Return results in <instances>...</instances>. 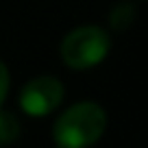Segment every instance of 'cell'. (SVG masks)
<instances>
[{"label":"cell","instance_id":"obj_6","mask_svg":"<svg viewBox=\"0 0 148 148\" xmlns=\"http://www.w3.org/2000/svg\"><path fill=\"white\" fill-rule=\"evenodd\" d=\"M7 89H9V72L2 63H0V102L5 100L7 96Z\"/></svg>","mask_w":148,"mask_h":148},{"label":"cell","instance_id":"obj_3","mask_svg":"<svg viewBox=\"0 0 148 148\" xmlns=\"http://www.w3.org/2000/svg\"><path fill=\"white\" fill-rule=\"evenodd\" d=\"M63 85L55 76H37L24 85L20 94V105L28 116H46L55 111L63 100Z\"/></svg>","mask_w":148,"mask_h":148},{"label":"cell","instance_id":"obj_5","mask_svg":"<svg viewBox=\"0 0 148 148\" xmlns=\"http://www.w3.org/2000/svg\"><path fill=\"white\" fill-rule=\"evenodd\" d=\"M20 135V124L15 120V116L0 111V148H5L7 144L15 142Z\"/></svg>","mask_w":148,"mask_h":148},{"label":"cell","instance_id":"obj_2","mask_svg":"<svg viewBox=\"0 0 148 148\" xmlns=\"http://www.w3.org/2000/svg\"><path fill=\"white\" fill-rule=\"evenodd\" d=\"M109 35L98 26H81L61 42V57L72 70H87L100 63L109 52Z\"/></svg>","mask_w":148,"mask_h":148},{"label":"cell","instance_id":"obj_1","mask_svg":"<svg viewBox=\"0 0 148 148\" xmlns=\"http://www.w3.org/2000/svg\"><path fill=\"white\" fill-rule=\"evenodd\" d=\"M107 126L105 109L96 102L72 105L55 122L57 148H89L100 139Z\"/></svg>","mask_w":148,"mask_h":148},{"label":"cell","instance_id":"obj_4","mask_svg":"<svg viewBox=\"0 0 148 148\" xmlns=\"http://www.w3.org/2000/svg\"><path fill=\"white\" fill-rule=\"evenodd\" d=\"M135 13H137V11H135V5H131V2H120V5H116L113 11H111V15H109L111 28L126 31V28L135 22Z\"/></svg>","mask_w":148,"mask_h":148}]
</instances>
